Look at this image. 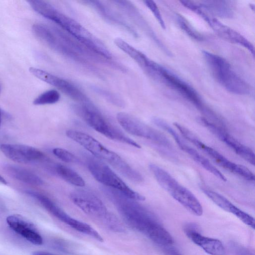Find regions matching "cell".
I'll list each match as a JSON object with an SVG mask.
<instances>
[{"label":"cell","instance_id":"obj_1","mask_svg":"<svg viewBox=\"0 0 255 255\" xmlns=\"http://www.w3.org/2000/svg\"><path fill=\"white\" fill-rule=\"evenodd\" d=\"M28 2L35 11L58 24L89 49L108 59L113 60L111 52L104 43L77 21L45 1L31 0Z\"/></svg>","mask_w":255,"mask_h":255},{"label":"cell","instance_id":"obj_2","mask_svg":"<svg viewBox=\"0 0 255 255\" xmlns=\"http://www.w3.org/2000/svg\"><path fill=\"white\" fill-rule=\"evenodd\" d=\"M66 134L69 138L81 145L96 158L110 164L128 180L136 183L143 181V177L140 173L119 154L107 148L91 135L72 129L68 130Z\"/></svg>","mask_w":255,"mask_h":255},{"label":"cell","instance_id":"obj_3","mask_svg":"<svg viewBox=\"0 0 255 255\" xmlns=\"http://www.w3.org/2000/svg\"><path fill=\"white\" fill-rule=\"evenodd\" d=\"M149 168L159 185L172 198L194 215H202V206L190 191L160 166L152 163Z\"/></svg>","mask_w":255,"mask_h":255},{"label":"cell","instance_id":"obj_4","mask_svg":"<svg viewBox=\"0 0 255 255\" xmlns=\"http://www.w3.org/2000/svg\"><path fill=\"white\" fill-rule=\"evenodd\" d=\"M203 54L213 76L225 89L237 95L250 93L249 85L233 70L226 59L206 51H203Z\"/></svg>","mask_w":255,"mask_h":255},{"label":"cell","instance_id":"obj_5","mask_svg":"<svg viewBox=\"0 0 255 255\" xmlns=\"http://www.w3.org/2000/svg\"><path fill=\"white\" fill-rule=\"evenodd\" d=\"M148 73L156 75L161 79L168 86L176 91L197 108L205 114L209 118L208 120L215 123H219L221 122V119L220 117L205 107L201 98L195 89L176 74L154 61L151 65Z\"/></svg>","mask_w":255,"mask_h":255},{"label":"cell","instance_id":"obj_6","mask_svg":"<svg viewBox=\"0 0 255 255\" xmlns=\"http://www.w3.org/2000/svg\"><path fill=\"white\" fill-rule=\"evenodd\" d=\"M73 109L90 127L107 137L136 148L141 147L139 144L108 121L94 105L78 104L73 105Z\"/></svg>","mask_w":255,"mask_h":255},{"label":"cell","instance_id":"obj_7","mask_svg":"<svg viewBox=\"0 0 255 255\" xmlns=\"http://www.w3.org/2000/svg\"><path fill=\"white\" fill-rule=\"evenodd\" d=\"M32 31L37 38L53 51L91 71L98 72L91 62L72 49L59 35L55 27H49L45 25L37 24L33 26Z\"/></svg>","mask_w":255,"mask_h":255},{"label":"cell","instance_id":"obj_8","mask_svg":"<svg viewBox=\"0 0 255 255\" xmlns=\"http://www.w3.org/2000/svg\"><path fill=\"white\" fill-rule=\"evenodd\" d=\"M173 125L185 138L205 153L220 166L247 180L255 181L254 174L247 167L230 161L216 150L205 144L192 131L180 124L174 123Z\"/></svg>","mask_w":255,"mask_h":255},{"label":"cell","instance_id":"obj_9","mask_svg":"<svg viewBox=\"0 0 255 255\" xmlns=\"http://www.w3.org/2000/svg\"><path fill=\"white\" fill-rule=\"evenodd\" d=\"M89 171L103 186L121 192L129 198L136 201H144L145 197L130 188L110 167L96 158L88 160Z\"/></svg>","mask_w":255,"mask_h":255},{"label":"cell","instance_id":"obj_10","mask_svg":"<svg viewBox=\"0 0 255 255\" xmlns=\"http://www.w3.org/2000/svg\"><path fill=\"white\" fill-rule=\"evenodd\" d=\"M117 119L122 127L130 134L150 140L165 147H171L170 140L164 134L134 116L120 112L117 114Z\"/></svg>","mask_w":255,"mask_h":255},{"label":"cell","instance_id":"obj_11","mask_svg":"<svg viewBox=\"0 0 255 255\" xmlns=\"http://www.w3.org/2000/svg\"><path fill=\"white\" fill-rule=\"evenodd\" d=\"M152 121L157 127L168 132L172 136L178 146L196 162L220 180L223 181H227V178L220 170L214 166L208 159L185 142L168 123L163 120L156 117L153 118Z\"/></svg>","mask_w":255,"mask_h":255},{"label":"cell","instance_id":"obj_12","mask_svg":"<svg viewBox=\"0 0 255 255\" xmlns=\"http://www.w3.org/2000/svg\"><path fill=\"white\" fill-rule=\"evenodd\" d=\"M29 70L34 76L56 87L79 104L86 105H93L82 91L69 81L36 68L30 67Z\"/></svg>","mask_w":255,"mask_h":255},{"label":"cell","instance_id":"obj_13","mask_svg":"<svg viewBox=\"0 0 255 255\" xmlns=\"http://www.w3.org/2000/svg\"><path fill=\"white\" fill-rule=\"evenodd\" d=\"M200 121L204 127L237 154L250 164L255 165V155L253 150L232 136L224 127L209 121L204 117H201Z\"/></svg>","mask_w":255,"mask_h":255},{"label":"cell","instance_id":"obj_14","mask_svg":"<svg viewBox=\"0 0 255 255\" xmlns=\"http://www.w3.org/2000/svg\"><path fill=\"white\" fill-rule=\"evenodd\" d=\"M70 198L76 206L89 216L104 221L110 214L102 201L89 191L74 190L71 193Z\"/></svg>","mask_w":255,"mask_h":255},{"label":"cell","instance_id":"obj_15","mask_svg":"<svg viewBox=\"0 0 255 255\" xmlns=\"http://www.w3.org/2000/svg\"><path fill=\"white\" fill-rule=\"evenodd\" d=\"M0 149L8 158L20 163H28L45 158L42 151L29 145L3 143L0 145Z\"/></svg>","mask_w":255,"mask_h":255},{"label":"cell","instance_id":"obj_16","mask_svg":"<svg viewBox=\"0 0 255 255\" xmlns=\"http://www.w3.org/2000/svg\"><path fill=\"white\" fill-rule=\"evenodd\" d=\"M203 192L218 207L236 216L244 224L253 228L255 227L254 217L242 210L220 194L206 188H202Z\"/></svg>","mask_w":255,"mask_h":255},{"label":"cell","instance_id":"obj_17","mask_svg":"<svg viewBox=\"0 0 255 255\" xmlns=\"http://www.w3.org/2000/svg\"><path fill=\"white\" fill-rule=\"evenodd\" d=\"M186 236L196 245L210 255H226V251L222 243L219 240L207 237L201 235L191 225L184 229Z\"/></svg>","mask_w":255,"mask_h":255},{"label":"cell","instance_id":"obj_18","mask_svg":"<svg viewBox=\"0 0 255 255\" xmlns=\"http://www.w3.org/2000/svg\"><path fill=\"white\" fill-rule=\"evenodd\" d=\"M84 2L92 7L106 21L122 27L134 37L138 36L136 30L121 15L104 2L99 0H86Z\"/></svg>","mask_w":255,"mask_h":255},{"label":"cell","instance_id":"obj_19","mask_svg":"<svg viewBox=\"0 0 255 255\" xmlns=\"http://www.w3.org/2000/svg\"><path fill=\"white\" fill-rule=\"evenodd\" d=\"M6 221L12 230L30 243L35 245L42 244L43 240L40 235L33 225L23 217L18 215H11L7 217Z\"/></svg>","mask_w":255,"mask_h":255},{"label":"cell","instance_id":"obj_20","mask_svg":"<svg viewBox=\"0 0 255 255\" xmlns=\"http://www.w3.org/2000/svg\"><path fill=\"white\" fill-rule=\"evenodd\" d=\"M207 23L219 36L244 47L254 55V46L240 33L224 24L216 18H210Z\"/></svg>","mask_w":255,"mask_h":255},{"label":"cell","instance_id":"obj_21","mask_svg":"<svg viewBox=\"0 0 255 255\" xmlns=\"http://www.w3.org/2000/svg\"><path fill=\"white\" fill-rule=\"evenodd\" d=\"M113 2L120 9L123 11L129 19L144 31L146 32L161 47V44L159 42V40L156 37L153 32L134 4L130 1L127 0H114Z\"/></svg>","mask_w":255,"mask_h":255},{"label":"cell","instance_id":"obj_22","mask_svg":"<svg viewBox=\"0 0 255 255\" xmlns=\"http://www.w3.org/2000/svg\"><path fill=\"white\" fill-rule=\"evenodd\" d=\"M3 169L8 175L21 182L35 186L43 184V181L40 177L22 167L6 164L4 165Z\"/></svg>","mask_w":255,"mask_h":255},{"label":"cell","instance_id":"obj_23","mask_svg":"<svg viewBox=\"0 0 255 255\" xmlns=\"http://www.w3.org/2000/svg\"><path fill=\"white\" fill-rule=\"evenodd\" d=\"M200 6L209 13L222 18H231L234 14L232 5L229 1H202Z\"/></svg>","mask_w":255,"mask_h":255},{"label":"cell","instance_id":"obj_24","mask_svg":"<svg viewBox=\"0 0 255 255\" xmlns=\"http://www.w3.org/2000/svg\"><path fill=\"white\" fill-rule=\"evenodd\" d=\"M115 45L124 51L141 67L146 71L151 62L144 54L136 49L121 38H116L114 40Z\"/></svg>","mask_w":255,"mask_h":255},{"label":"cell","instance_id":"obj_25","mask_svg":"<svg viewBox=\"0 0 255 255\" xmlns=\"http://www.w3.org/2000/svg\"><path fill=\"white\" fill-rule=\"evenodd\" d=\"M54 168L55 173L69 183L80 187L85 186L83 178L71 168L61 164L55 165Z\"/></svg>","mask_w":255,"mask_h":255},{"label":"cell","instance_id":"obj_26","mask_svg":"<svg viewBox=\"0 0 255 255\" xmlns=\"http://www.w3.org/2000/svg\"><path fill=\"white\" fill-rule=\"evenodd\" d=\"M91 88L96 93L112 104L120 108L125 107L124 101L118 95L98 86H93Z\"/></svg>","mask_w":255,"mask_h":255},{"label":"cell","instance_id":"obj_27","mask_svg":"<svg viewBox=\"0 0 255 255\" xmlns=\"http://www.w3.org/2000/svg\"><path fill=\"white\" fill-rule=\"evenodd\" d=\"M60 98L59 93L55 90H50L40 95L34 99L33 104L35 105L53 104L59 101Z\"/></svg>","mask_w":255,"mask_h":255},{"label":"cell","instance_id":"obj_28","mask_svg":"<svg viewBox=\"0 0 255 255\" xmlns=\"http://www.w3.org/2000/svg\"><path fill=\"white\" fill-rule=\"evenodd\" d=\"M176 19L180 28L190 37L199 41L203 39L202 35L195 29L184 16L180 14H177Z\"/></svg>","mask_w":255,"mask_h":255},{"label":"cell","instance_id":"obj_29","mask_svg":"<svg viewBox=\"0 0 255 255\" xmlns=\"http://www.w3.org/2000/svg\"><path fill=\"white\" fill-rule=\"evenodd\" d=\"M53 153L61 160L70 163L77 161L76 157L68 150L62 148H55L52 150Z\"/></svg>","mask_w":255,"mask_h":255},{"label":"cell","instance_id":"obj_30","mask_svg":"<svg viewBox=\"0 0 255 255\" xmlns=\"http://www.w3.org/2000/svg\"><path fill=\"white\" fill-rule=\"evenodd\" d=\"M143 2L153 13L161 27L163 29H165V22L160 13L159 9L154 1L153 0H147L143 1Z\"/></svg>","mask_w":255,"mask_h":255},{"label":"cell","instance_id":"obj_31","mask_svg":"<svg viewBox=\"0 0 255 255\" xmlns=\"http://www.w3.org/2000/svg\"><path fill=\"white\" fill-rule=\"evenodd\" d=\"M33 255H56L50 253L43 252V251H37L33 253Z\"/></svg>","mask_w":255,"mask_h":255},{"label":"cell","instance_id":"obj_32","mask_svg":"<svg viewBox=\"0 0 255 255\" xmlns=\"http://www.w3.org/2000/svg\"><path fill=\"white\" fill-rule=\"evenodd\" d=\"M167 255H182L173 250H168L166 251Z\"/></svg>","mask_w":255,"mask_h":255},{"label":"cell","instance_id":"obj_33","mask_svg":"<svg viewBox=\"0 0 255 255\" xmlns=\"http://www.w3.org/2000/svg\"><path fill=\"white\" fill-rule=\"evenodd\" d=\"M0 182L4 185H6L7 184L6 180L0 175Z\"/></svg>","mask_w":255,"mask_h":255},{"label":"cell","instance_id":"obj_34","mask_svg":"<svg viewBox=\"0 0 255 255\" xmlns=\"http://www.w3.org/2000/svg\"><path fill=\"white\" fill-rule=\"evenodd\" d=\"M1 117H2V112L0 108V127L1 122Z\"/></svg>","mask_w":255,"mask_h":255},{"label":"cell","instance_id":"obj_35","mask_svg":"<svg viewBox=\"0 0 255 255\" xmlns=\"http://www.w3.org/2000/svg\"></svg>","mask_w":255,"mask_h":255}]
</instances>
